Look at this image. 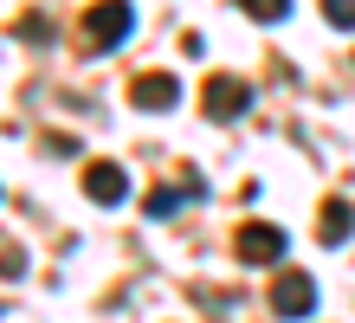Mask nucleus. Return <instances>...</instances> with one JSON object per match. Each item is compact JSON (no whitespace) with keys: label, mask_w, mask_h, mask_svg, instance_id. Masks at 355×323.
<instances>
[{"label":"nucleus","mask_w":355,"mask_h":323,"mask_svg":"<svg viewBox=\"0 0 355 323\" xmlns=\"http://www.w3.org/2000/svg\"><path fill=\"white\" fill-rule=\"evenodd\" d=\"M271 310H278L284 323H304L310 310H317V278L310 272H278L271 278Z\"/></svg>","instance_id":"7ed1b4c3"},{"label":"nucleus","mask_w":355,"mask_h":323,"mask_svg":"<svg viewBox=\"0 0 355 323\" xmlns=\"http://www.w3.org/2000/svg\"><path fill=\"white\" fill-rule=\"evenodd\" d=\"M130 103H136V110H149V117L175 110V103H181V78L175 72H142V78H130Z\"/></svg>","instance_id":"39448f33"},{"label":"nucleus","mask_w":355,"mask_h":323,"mask_svg":"<svg viewBox=\"0 0 355 323\" xmlns=\"http://www.w3.org/2000/svg\"><path fill=\"white\" fill-rule=\"evenodd\" d=\"M239 13H252V19H284L291 0H239Z\"/></svg>","instance_id":"9d476101"},{"label":"nucleus","mask_w":355,"mask_h":323,"mask_svg":"<svg viewBox=\"0 0 355 323\" xmlns=\"http://www.w3.org/2000/svg\"><path fill=\"white\" fill-rule=\"evenodd\" d=\"M19 39H52V19H39V13H26V19H19Z\"/></svg>","instance_id":"f8f14e48"},{"label":"nucleus","mask_w":355,"mask_h":323,"mask_svg":"<svg viewBox=\"0 0 355 323\" xmlns=\"http://www.w3.org/2000/svg\"><path fill=\"white\" fill-rule=\"evenodd\" d=\"M323 19L343 26V33H355V0H323Z\"/></svg>","instance_id":"9b49d317"},{"label":"nucleus","mask_w":355,"mask_h":323,"mask_svg":"<svg viewBox=\"0 0 355 323\" xmlns=\"http://www.w3.org/2000/svg\"><path fill=\"white\" fill-rule=\"evenodd\" d=\"M130 26H136V7L130 0H97V7L85 13V52H116L123 39H130Z\"/></svg>","instance_id":"f257e3e1"},{"label":"nucleus","mask_w":355,"mask_h":323,"mask_svg":"<svg viewBox=\"0 0 355 323\" xmlns=\"http://www.w3.org/2000/svg\"><path fill=\"white\" fill-rule=\"evenodd\" d=\"M85 194L97 207H123V201H130V175H123L116 162H91L85 168Z\"/></svg>","instance_id":"423d86ee"},{"label":"nucleus","mask_w":355,"mask_h":323,"mask_svg":"<svg viewBox=\"0 0 355 323\" xmlns=\"http://www.w3.org/2000/svg\"><path fill=\"white\" fill-rule=\"evenodd\" d=\"M19 272H26V252H19L7 233H0V278H19Z\"/></svg>","instance_id":"1a4fd4ad"},{"label":"nucleus","mask_w":355,"mask_h":323,"mask_svg":"<svg viewBox=\"0 0 355 323\" xmlns=\"http://www.w3.org/2000/svg\"><path fill=\"white\" fill-rule=\"evenodd\" d=\"M349 226H355L349 201H323V213H317V240H323V246H343V240H349Z\"/></svg>","instance_id":"0eeeda50"},{"label":"nucleus","mask_w":355,"mask_h":323,"mask_svg":"<svg viewBox=\"0 0 355 323\" xmlns=\"http://www.w3.org/2000/svg\"><path fill=\"white\" fill-rule=\"evenodd\" d=\"M181 201H200V181H175V188L149 194V220H168V213H175Z\"/></svg>","instance_id":"6e6552de"},{"label":"nucleus","mask_w":355,"mask_h":323,"mask_svg":"<svg viewBox=\"0 0 355 323\" xmlns=\"http://www.w3.org/2000/svg\"><path fill=\"white\" fill-rule=\"evenodd\" d=\"M200 103H207V117H214V123H233V117H245V110H252V84H245V78H233V72H220V78H207Z\"/></svg>","instance_id":"20e7f679"},{"label":"nucleus","mask_w":355,"mask_h":323,"mask_svg":"<svg viewBox=\"0 0 355 323\" xmlns=\"http://www.w3.org/2000/svg\"><path fill=\"white\" fill-rule=\"evenodd\" d=\"M233 252L245 258V265H278V258L291 252V240H284V226H271V220H245L233 233Z\"/></svg>","instance_id":"f03ea898"}]
</instances>
